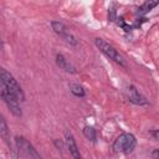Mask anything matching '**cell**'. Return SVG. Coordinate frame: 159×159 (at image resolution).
<instances>
[{
  "mask_svg": "<svg viewBox=\"0 0 159 159\" xmlns=\"http://www.w3.org/2000/svg\"><path fill=\"white\" fill-rule=\"evenodd\" d=\"M135 147H137V138L132 133L119 134L112 145V148L116 153H123V154L132 153L135 149Z\"/></svg>",
  "mask_w": 159,
  "mask_h": 159,
  "instance_id": "cell-1",
  "label": "cell"
},
{
  "mask_svg": "<svg viewBox=\"0 0 159 159\" xmlns=\"http://www.w3.org/2000/svg\"><path fill=\"white\" fill-rule=\"evenodd\" d=\"M0 82H1V86L6 87L10 92L16 94L20 101H25V93H24L21 86L15 80V77L5 68H1V71H0Z\"/></svg>",
  "mask_w": 159,
  "mask_h": 159,
  "instance_id": "cell-2",
  "label": "cell"
},
{
  "mask_svg": "<svg viewBox=\"0 0 159 159\" xmlns=\"http://www.w3.org/2000/svg\"><path fill=\"white\" fill-rule=\"evenodd\" d=\"M93 42H94V45L97 46V48H98L103 55H106L109 60L114 61L116 63H118V65H120V66H125V62H124L123 57L120 56V53H119V52L116 50V47H113L111 43H108L107 41H104V40L101 39V37H96V39L93 40Z\"/></svg>",
  "mask_w": 159,
  "mask_h": 159,
  "instance_id": "cell-3",
  "label": "cell"
},
{
  "mask_svg": "<svg viewBox=\"0 0 159 159\" xmlns=\"http://www.w3.org/2000/svg\"><path fill=\"white\" fill-rule=\"evenodd\" d=\"M1 98L4 101V103L6 104V107L9 108V111L16 116V117H21L22 112H21V108H20V103H19V98L16 94H14L12 92H10L6 87L1 86Z\"/></svg>",
  "mask_w": 159,
  "mask_h": 159,
  "instance_id": "cell-4",
  "label": "cell"
},
{
  "mask_svg": "<svg viewBox=\"0 0 159 159\" xmlns=\"http://www.w3.org/2000/svg\"><path fill=\"white\" fill-rule=\"evenodd\" d=\"M15 143H16V148L20 153H22L27 159H42L41 155L37 153V150L35 149V147L24 137H15Z\"/></svg>",
  "mask_w": 159,
  "mask_h": 159,
  "instance_id": "cell-5",
  "label": "cell"
},
{
  "mask_svg": "<svg viewBox=\"0 0 159 159\" xmlns=\"http://www.w3.org/2000/svg\"><path fill=\"white\" fill-rule=\"evenodd\" d=\"M51 27H52V30H53L60 37H62L67 43L73 45V46L77 45L76 37L70 32L68 27H67L63 22H61V21H51Z\"/></svg>",
  "mask_w": 159,
  "mask_h": 159,
  "instance_id": "cell-6",
  "label": "cell"
},
{
  "mask_svg": "<svg viewBox=\"0 0 159 159\" xmlns=\"http://www.w3.org/2000/svg\"><path fill=\"white\" fill-rule=\"evenodd\" d=\"M127 98L130 103L133 104H137V106H144V104H148V101L147 98L137 89L135 86L133 84H129L127 87Z\"/></svg>",
  "mask_w": 159,
  "mask_h": 159,
  "instance_id": "cell-7",
  "label": "cell"
},
{
  "mask_svg": "<svg viewBox=\"0 0 159 159\" xmlns=\"http://www.w3.org/2000/svg\"><path fill=\"white\" fill-rule=\"evenodd\" d=\"M66 145H67V149H68V152L73 159H82V155H81L80 149L76 144V140L71 133L66 134Z\"/></svg>",
  "mask_w": 159,
  "mask_h": 159,
  "instance_id": "cell-8",
  "label": "cell"
},
{
  "mask_svg": "<svg viewBox=\"0 0 159 159\" xmlns=\"http://www.w3.org/2000/svg\"><path fill=\"white\" fill-rule=\"evenodd\" d=\"M56 65H57L61 70H63V71H66V72L76 73V67H75L71 62H68V60H67L62 53H57V55H56Z\"/></svg>",
  "mask_w": 159,
  "mask_h": 159,
  "instance_id": "cell-9",
  "label": "cell"
},
{
  "mask_svg": "<svg viewBox=\"0 0 159 159\" xmlns=\"http://www.w3.org/2000/svg\"><path fill=\"white\" fill-rule=\"evenodd\" d=\"M0 134H1V138L4 139V142L6 143V145L10 148V150H14L11 148V143H10V137H9V129H7V124L4 119V117H1L0 119Z\"/></svg>",
  "mask_w": 159,
  "mask_h": 159,
  "instance_id": "cell-10",
  "label": "cell"
},
{
  "mask_svg": "<svg viewBox=\"0 0 159 159\" xmlns=\"http://www.w3.org/2000/svg\"><path fill=\"white\" fill-rule=\"evenodd\" d=\"M82 132H83V135H84L88 140L96 142V139H97V132H96V129H94L92 125H84L83 129H82Z\"/></svg>",
  "mask_w": 159,
  "mask_h": 159,
  "instance_id": "cell-11",
  "label": "cell"
},
{
  "mask_svg": "<svg viewBox=\"0 0 159 159\" xmlns=\"http://www.w3.org/2000/svg\"><path fill=\"white\" fill-rule=\"evenodd\" d=\"M157 5H159V0H149V1H145V2H143V5L138 9V12H139V14H145V12L150 11L153 7H155Z\"/></svg>",
  "mask_w": 159,
  "mask_h": 159,
  "instance_id": "cell-12",
  "label": "cell"
},
{
  "mask_svg": "<svg viewBox=\"0 0 159 159\" xmlns=\"http://www.w3.org/2000/svg\"><path fill=\"white\" fill-rule=\"evenodd\" d=\"M70 91L73 96L76 97H84L86 96V92H84V88L78 84V83H71L70 84Z\"/></svg>",
  "mask_w": 159,
  "mask_h": 159,
  "instance_id": "cell-13",
  "label": "cell"
},
{
  "mask_svg": "<svg viewBox=\"0 0 159 159\" xmlns=\"http://www.w3.org/2000/svg\"><path fill=\"white\" fill-rule=\"evenodd\" d=\"M149 134H150L154 139L159 140V129H153V130H150V132H149Z\"/></svg>",
  "mask_w": 159,
  "mask_h": 159,
  "instance_id": "cell-14",
  "label": "cell"
},
{
  "mask_svg": "<svg viewBox=\"0 0 159 159\" xmlns=\"http://www.w3.org/2000/svg\"><path fill=\"white\" fill-rule=\"evenodd\" d=\"M152 157L153 159H159V149H154L152 152Z\"/></svg>",
  "mask_w": 159,
  "mask_h": 159,
  "instance_id": "cell-15",
  "label": "cell"
},
{
  "mask_svg": "<svg viewBox=\"0 0 159 159\" xmlns=\"http://www.w3.org/2000/svg\"><path fill=\"white\" fill-rule=\"evenodd\" d=\"M55 144H56V145H57L60 149L62 148V143H61V142H58V139H55Z\"/></svg>",
  "mask_w": 159,
  "mask_h": 159,
  "instance_id": "cell-16",
  "label": "cell"
}]
</instances>
